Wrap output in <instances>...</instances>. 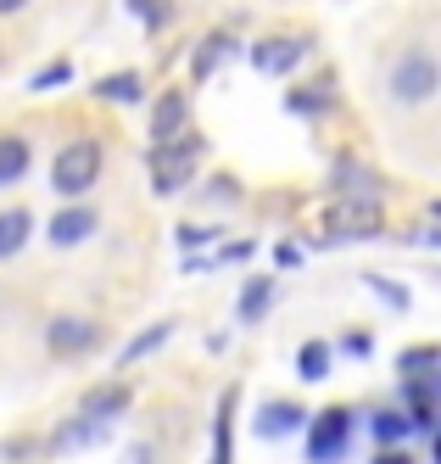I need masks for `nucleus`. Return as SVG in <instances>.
Listing matches in <instances>:
<instances>
[{"mask_svg":"<svg viewBox=\"0 0 441 464\" xmlns=\"http://www.w3.org/2000/svg\"><path fill=\"white\" fill-rule=\"evenodd\" d=\"M380 229H386L380 196H335L324 208V218H319V229H313V241L319 246H341V241H369V236H380Z\"/></svg>","mask_w":441,"mask_h":464,"instance_id":"obj_1","label":"nucleus"},{"mask_svg":"<svg viewBox=\"0 0 441 464\" xmlns=\"http://www.w3.org/2000/svg\"><path fill=\"white\" fill-rule=\"evenodd\" d=\"M436 90H441V68H436L430 45H408V51L391 62L386 95H391L397 107H430V102H436Z\"/></svg>","mask_w":441,"mask_h":464,"instance_id":"obj_2","label":"nucleus"},{"mask_svg":"<svg viewBox=\"0 0 441 464\" xmlns=\"http://www.w3.org/2000/svg\"><path fill=\"white\" fill-rule=\"evenodd\" d=\"M101 162H107V146H101L95 135H79L67 140L51 162V190L62 196V202H73V196H90L95 179H101Z\"/></svg>","mask_w":441,"mask_h":464,"instance_id":"obj_3","label":"nucleus"},{"mask_svg":"<svg viewBox=\"0 0 441 464\" xmlns=\"http://www.w3.org/2000/svg\"><path fill=\"white\" fill-rule=\"evenodd\" d=\"M308 442H302V453H308V464H341L352 453V437H358V414L347 403H330L319 414H308Z\"/></svg>","mask_w":441,"mask_h":464,"instance_id":"obj_4","label":"nucleus"},{"mask_svg":"<svg viewBox=\"0 0 441 464\" xmlns=\"http://www.w3.org/2000/svg\"><path fill=\"white\" fill-rule=\"evenodd\" d=\"M196 157H201V140L190 135V129L174 135V140H157V151H151V190L157 196L185 190L196 179Z\"/></svg>","mask_w":441,"mask_h":464,"instance_id":"obj_5","label":"nucleus"},{"mask_svg":"<svg viewBox=\"0 0 441 464\" xmlns=\"http://www.w3.org/2000/svg\"><path fill=\"white\" fill-rule=\"evenodd\" d=\"M308 51H313V34H263L252 45V68L268 73V79H285L308 62Z\"/></svg>","mask_w":441,"mask_h":464,"instance_id":"obj_6","label":"nucleus"},{"mask_svg":"<svg viewBox=\"0 0 441 464\" xmlns=\"http://www.w3.org/2000/svg\"><path fill=\"white\" fill-rule=\"evenodd\" d=\"M95 229H101V208H90L84 196H73V208H56L51 213L45 241H51V252H73V246H84L95 236Z\"/></svg>","mask_w":441,"mask_h":464,"instance_id":"obj_7","label":"nucleus"},{"mask_svg":"<svg viewBox=\"0 0 441 464\" xmlns=\"http://www.w3.org/2000/svg\"><path fill=\"white\" fill-rule=\"evenodd\" d=\"M95 342H101V330H95V319H84V314H56V319L45 324L51 358H84V353H95Z\"/></svg>","mask_w":441,"mask_h":464,"instance_id":"obj_8","label":"nucleus"},{"mask_svg":"<svg viewBox=\"0 0 441 464\" xmlns=\"http://www.w3.org/2000/svg\"><path fill=\"white\" fill-rule=\"evenodd\" d=\"M235 56H241V34H235V28H213V34L196 45V56H190V79L207 84L218 68H229Z\"/></svg>","mask_w":441,"mask_h":464,"instance_id":"obj_9","label":"nucleus"},{"mask_svg":"<svg viewBox=\"0 0 441 464\" xmlns=\"http://www.w3.org/2000/svg\"><path fill=\"white\" fill-rule=\"evenodd\" d=\"M302 425H308V409L291 403V397H268V403L257 409V437L263 442H285V437H296Z\"/></svg>","mask_w":441,"mask_h":464,"instance_id":"obj_10","label":"nucleus"},{"mask_svg":"<svg viewBox=\"0 0 441 464\" xmlns=\"http://www.w3.org/2000/svg\"><path fill=\"white\" fill-rule=\"evenodd\" d=\"M190 129V95L185 90H162L151 102V140H174Z\"/></svg>","mask_w":441,"mask_h":464,"instance_id":"obj_11","label":"nucleus"},{"mask_svg":"<svg viewBox=\"0 0 441 464\" xmlns=\"http://www.w3.org/2000/svg\"><path fill=\"white\" fill-rule=\"evenodd\" d=\"M330 185L341 190V196H386V179L369 169V162H358V157H341L330 169Z\"/></svg>","mask_w":441,"mask_h":464,"instance_id":"obj_12","label":"nucleus"},{"mask_svg":"<svg viewBox=\"0 0 441 464\" xmlns=\"http://www.w3.org/2000/svg\"><path fill=\"white\" fill-rule=\"evenodd\" d=\"M129 403H134V386H95V392H84V403H79V414L84 420H101V425H112L118 414H129Z\"/></svg>","mask_w":441,"mask_h":464,"instance_id":"obj_13","label":"nucleus"},{"mask_svg":"<svg viewBox=\"0 0 441 464\" xmlns=\"http://www.w3.org/2000/svg\"><path fill=\"white\" fill-rule=\"evenodd\" d=\"M28 236H34V213H28L23 202L0 208V263H12V257L28 246Z\"/></svg>","mask_w":441,"mask_h":464,"instance_id":"obj_14","label":"nucleus"},{"mask_svg":"<svg viewBox=\"0 0 441 464\" xmlns=\"http://www.w3.org/2000/svg\"><path fill=\"white\" fill-rule=\"evenodd\" d=\"M268 308H274V275H252L241 285V303H235V319L241 324H263Z\"/></svg>","mask_w":441,"mask_h":464,"instance_id":"obj_15","label":"nucleus"},{"mask_svg":"<svg viewBox=\"0 0 441 464\" xmlns=\"http://www.w3.org/2000/svg\"><path fill=\"white\" fill-rule=\"evenodd\" d=\"M95 102H118V107H134V102H146V73H107V79H95Z\"/></svg>","mask_w":441,"mask_h":464,"instance_id":"obj_16","label":"nucleus"},{"mask_svg":"<svg viewBox=\"0 0 441 464\" xmlns=\"http://www.w3.org/2000/svg\"><path fill=\"white\" fill-rule=\"evenodd\" d=\"M235 409H241V386L224 392L218 425H213V464H235Z\"/></svg>","mask_w":441,"mask_h":464,"instance_id":"obj_17","label":"nucleus"},{"mask_svg":"<svg viewBox=\"0 0 441 464\" xmlns=\"http://www.w3.org/2000/svg\"><path fill=\"white\" fill-rule=\"evenodd\" d=\"M179 330V319H157V324H146L140 336H134L129 347H118V370H129V363H140V358H151V353H162V342Z\"/></svg>","mask_w":441,"mask_h":464,"instance_id":"obj_18","label":"nucleus"},{"mask_svg":"<svg viewBox=\"0 0 441 464\" xmlns=\"http://www.w3.org/2000/svg\"><path fill=\"white\" fill-rule=\"evenodd\" d=\"M28 169H34L28 135H0V190L17 185V179H28Z\"/></svg>","mask_w":441,"mask_h":464,"instance_id":"obj_19","label":"nucleus"},{"mask_svg":"<svg viewBox=\"0 0 441 464\" xmlns=\"http://www.w3.org/2000/svg\"><path fill=\"white\" fill-rule=\"evenodd\" d=\"M330 102H335V79L324 73L313 90H308V84H296V90L285 95V112H291V118H319V112H330Z\"/></svg>","mask_w":441,"mask_h":464,"instance_id":"obj_20","label":"nucleus"},{"mask_svg":"<svg viewBox=\"0 0 441 464\" xmlns=\"http://www.w3.org/2000/svg\"><path fill=\"white\" fill-rule=\"evenodd\" d=\"M369 437H375L380 448H402V442L414 437L408 409H375V414H369Z\"/></svg>","mask_w":441,"mask_h":464,"instance_id":"obj_21","label":"nucleus"},{"mask_svg":"<svg viewBox=\"0 0 441 464\" xmlns=\"http://www.w3.org/2000/svg\"><path fill=\"white\" fill-rule=\"evenodd\" d=\"M101 437H107V425H101V420H67V425H56V437L45 442L51 453H73V448H95Z\"/></svg>","mask_w":441,"mask_h":464,"instance_id":"obj_22","label":"nucleus"},{"mask_svg":"<svg viewBox=\"0 0 441 464\" xmlns=\"http://www.w3.org/2000/svg\"><path fill=\"white\" fill-rule=\"evenodd\" d=\"M296 375L308 381V386H319L324 375H330V342H308L296 353Z\"/></svg>","mask_w":441,"mask_h":464,"instance_id":"obj_23","label":"nucleus"},{"mask_svg":"<svg viewBox=\"0 0 441 464\" xmlns=\"http://www.w3.org/2000/svg\"><path fill=\"white\" fill-rule=\"evenodd\" d=\"M73 62H51V68H40V73H34L28 79V95H45V90H67V84H73Z\"/></svg>","mask_w":441,"mask_h":464,"instance_id":"obj_24","label":"nucleus"},{"mask_svg":"<svg viewBox=\"0 0 441 464\" xmlns=\"http://www.w3.org/2000/svg\"><path fill=\"white\" fill-rule=\"evenodd\" d=\"M252 252H257V241H229V246H218V257H190L185 269L196 275V269H218V263H252Z\"/></svg>","mask_w":441,"mask_h":464,"instance_id":"obj_25","label":"nucleus"},{"mask_svg":"<svg viewBox=\"0 0 441 464\" xmlns=\"http://www.w3.org/2000/svg\"><path fill=\"white\" fill-rule=\"evenodd\" d=\"M436 363H441V347H436V342H425V347L397 353V375H425V370H436Z\"/></svg>","mask_w":441,"mask_h":464,"instance_id":"obj_26","label":"nucleus"},{"mask_svg":"<svg viewBox=\"0 0 441 464\" xmlns=\"http://www.w3.org/2000/svg\"><path fill=\"white\" fill-rule=\"evenodd\" d=\"M123 6H129L134 17H140V23L151 28V34H162V28H168V17H174V12H168V0H123Z\"/></svg>","mask_w":441,"mask_h":464,"instance_id":"obj_27","label":"nucleus"},{"mask_svg":"<svg viewBox=\"0 0 441 464\" xmlns=\"http://www.w3.org/2000/svg\"><path fill=\"white\" fill-rule=\"evenodd\" d=\"M363 285H369V291H380V303H386V308H397V314L408 308V285H402V280H386V275H363Z\"/></svg>","mask_w":441,"mask_h":464,"instance_id":"obj_28","label":"nucleus"},{"mask_svg":"<svg viewBox=\"0 0 441 464\" xmlns=\"http://www.w3.org/2000/svg\"><path fill=\"white\" fill-rule=\"evenodd\" d=\"M218 236H224L218 224H185V229H179V246H185V252H190V246H213Z\"/></svg>","mask_w":441,"mask_h":464,"instance_id":"obj_29","label":"nucleus"},{"mask_svg":"<svg viewBox=\"0 0 441 464\" xmlns=\"http://www.w3.org/2000/svg\"><path fill=\"white\" fill-rule=\"evenodd\" d=\"M369 342H375L369 330H347V336H341V353H347V358H369V353H375Z\"/></svg>","mask_w":441,"mask_h":464,"instance_id":"obj_30","label":"nucleus"},{"mask_svg":"<svg viewBox=\"0 0 441 464\" xmlns=\"http://www.w3.org/2000/svg\"><path fill=\"white\" fill-rule=\"evenodd\" d=\"M302 257H308V252H302L296 241H280V246H274V263H280V269H302Z\"/></svg>","mask_w":441,"mask_h":464,"instance_id":"obj_31","label":"nucleus"},{"mask_svg":"<svg viewBox=\"0 0 441 464\" xmlns=\"http://www.w3.org/2000/svg\"><path fill=\"white\" fill-rule=\"evenodd\" d=\"M0 453H6V459H23V453H40V442H34V437H12Z\"/></svg>","mask_w":441,"mask_h":464,"instance_id":"obj_32","label":"nucleus"},{"mask_svg":"<svg viewBox=\"0 0 441 464\" xmlns=\"http://www.w3.org/2000/svg\"><path fill=\"white\" fill-rule=\"evenodd\" d=\"M375 464H414V453H408V448H380Z\"/></svg>","mask_w":441,"mask_h":464,"instance_id":"obj_33","label":"nucleus"},{"mask_svg":"<svg viewBox=\"0 0 441 464\" xmlns=\"http://www.w3.org/2000/svg\"><path fill=\"white\" fill-rule=\"evenodd\" d=\"M123 464H151V442H129V453H123Z\"/></svg>","mask_w":441,"mask_h":464,"instance_id":"obj_34","label":"nucleus"},{"mask_svg":"<svg viewBox=\"0 0 441 464\" xmlns=\"http://www.w3.org/2000/svg\"><path fill=\"white\" fill-rule=\"evenodd\" d=\"M34 0H0V17H17V12H28Z\"/></svg>","mask_w":441,"mask_h":464,"instance_id":"obj_35","label":"nucleus"},{"mask_svg":"<svg viewBox=\"0 0 441 464\" xmlns=\"http://www.w3.org/2000/svg\"><path fill=\"white\" fill-rule=\"evenodd\" d=\"M0 68H6V45H0Z\"/></svg>","mask_w":441,"mask_h":464,"instance_id":"obj_36","label":"nucleus"}]
</instances>
